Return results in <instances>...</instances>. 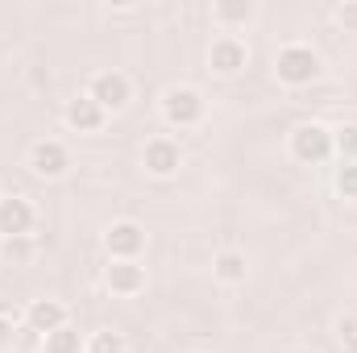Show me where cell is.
I'll return each instance as SVG.
<instances>
[{
	"label": "cell",
	"mask_w": 357,
	"mask_h": 353,
	"mask_svg": "<svg viewBox=\"0 0 357 353\" xmlns=\"http://www.w3.org/2000/svg\"><path fill=\"white\" fill-rule=\"evenodd\" d=\"M320 75H324L320 50H312L307 42H287V46H278V54H274V80H278L282 88H291V91L312 88Z\"/></svg>",
	"instance_id": "6da1fadb"
},
{
	"label": "cell",
	"mask_w": 357,
	"mask_h": 353,
	"mask_svg": "<svg viewBox=\"0 0 357 353\" xmlns=\"http://www.w3.org/2000/svg\"><path fill=\"white\" fill-rule=\"evenodd\" d=\"M158 117H162V125L175 129V133L199 129V125L208 121V100H204V91L191 88V84H175V88H167L158 96Z\"/></svg>",
	"instance_id": "7a4b0ae2"
},
{
	"label": "cell",
	"mask_w": 357,
	"mask_h": 353,
	"mask_svg": "<svg viewBox=\"0 0 357 353\" xmlns=\"http://www.w3.org/2000/svg\"><path fill=\"white\" fill-rule=\"evenodd\" d=\"M287 154H291L299 167H324V163H333V158H337V150H333V129L320 125V121L295 125L291 137H287Z\"/></svg>",
	"instance_id": "3957f363"
},
{
	"label": "cell",
	"mask_w": 357,
	"mask_h": 353,
	"mask_svg": "<svg viewBox=\"0 0 357 353\" xmlns=\"http://www.w3.org/2000/svg\"><path fill=\"white\" fill-rule=\"evenodd\" d=\"M112 117V112H125L129 108V100H133V80L125 75V71H116V67H104V71H91L88 88H84Z\"/></svg>",
	"instance_id": "277c9868"
},
{
	"label": "cell",
	"mask_w": 357,
	"mask_h": 353,
	"mask_svg": "<svg viewBox=\"0 0 357 353\" xmlns=\"http://www.w3.org/2000/svg\"><path fill=\"white\" fill-rule=\"evenodd\" d=\"M250 67V46L241 33H216L208 46V71L216 80H237Z\"/></svg>",
	"instance_id": "5b68a950"
},
{
	"label": "cell",
	"mask_w": 357,
	"mask_h": 353,
	"mask_svg": "<svg viewBox=\"0 0 357 353\" xmlns=\"http://www.w3.org/2000/svg\"><path fill=\"white\" fill-rule=\"evenodd\" d=\"M25 167H29V175H38V179H63L71 171V150L59 137H38L25 150Z\"/></svg>",
	"instance_id": "8992f818"
},
{
	"label": "cell",
	"mask_w": 357,
	"mask_h": 353,
	"mask_svg": "<svg viewBox=\"0 0 357 353\" xmlns=\"http://www.w3.org/2000/svg\"><path fill=\"white\" fill-rule=\"evenodd\" d=\"M104 250H108V262H142L146 229L137 220H112L104 233Z\"/></svg>",
	"instance_id": "52a82bcc"
},
{
	"label": "cell",
	"mask_w": 357,
	"mask_h": 353,
	"mask_svg": "<svg viewBox=\"0 0 357 353\" xmlns=\"http://www.w3.org/2000/svg\"><path fill=\"white\" fill-rule=\"evenodd\" d=\"M63 324H71V308L63 299H46L42 295V299H29L25 312H21V329H29L33 337H50Z\"/></svg>",
	"instance_id": "ba28073f"
},
{
	"label": "cell",
	"mask_w": 357,
	"mask_h": 353,
	"mask_svg": "<svg viewBox=\"0 0 357 353\" xmlns=\"http://www.w3.org/2000/svg\"><path fill=\"white\" fill-rule=\"evenodd\" d=\"M142 167L150 179H175L178 167H183V150L171 133H158L142 146Z\"/></svg>",
	"instance_id": "9c48e42d"
},
{
	"label": "cell",
	"mask_w": 357,
	"mask_h": 353,
	"mask_svg": "<svg viewBox=\"0 0 357 353\" xmlns=\"http://www.w3.org/2000/svg\"><path fill=\"white\" fill-rule=\"evenodd\" d=\"M38 208L29 195H4L0 200V237H33Z\"/></svg>",
	"instance_id": "30bf717a"
},
{
	"label": "cell",
	"mask_w": 357,
	"mask_h": 353,
	"mask_svg": "<svg viewBox=\"0 0 357 353\" xmlns=\"http://www.w3.org/2000/svg\"><path fill=\"white\" fill-rule=\"evenodd\" d=\"M63 121H67V129H71V133H100V129L108 125V112L91 100L88 91H79V96H71V100H67Z\"/></svg>",
	"instance_id": "8fae6325"
},
{
	"label": "cell",
	"mask_w": 357,
	"mask_h": 353,
	"mask_svg": "<svg viewBox=\"0 0 357 353\" xmlns=\"http://www.w3.org/2000/svg\"><path fill=\"white\" fill-rule=\"evenodd\" d=\"M104 287L116 299H133L146 291V266L142 262H108L104 266Z\"/></svg>",
	"instance_id": "7c38bea8"
},
{
	"label": "cell",
	"mask_w": 357,
	"mask_h": 353,
	"mask_svg": "<svg viewBox=\"0 0 357 353\" xmlns=\"http://www.w3.org/2000/svg\"><path fill=\"white\" fill-rule=\"evenodd\" d=\"M258 17L254 0H216L208 8V21L216 25V33H245V25Z\"/></svg>",
	"instance_id": "4fadbf2b"
},
{
	"label": "cell",
	"mask_w": 357,
	"mask_h": 353,
	"mask_svg": "<svg viewBox=\"0 0 357 353\" xmlns=\"http://www.w3.org/2000/svg\"><path fill=\"white\" fill-rule=\"evenodd\" d=\"M245 274H250V262H245L241 250H220V254L212 258V278H216L220 287H241Z\"/></svg>",
	"instance_id": "5bb4252c"
},
{
	"label": "cell",
	"mask_w": 357,
	"mask_h": 353,
	"mask_svg": "<svg viewBox=\"0 0 357 353\" xmlns=\"http://www.w3.org/2000/svg\"><path fill=\"white\" fill-rule=\"evenodd\" d=\"M38 258L33 237H0V266H29Z\"/></svg>",
	"instance_id": "9a60e30c"
},
{
	"label": "cell",
	"mask_w": 357,
	"mask_h": 353,
	"mask_svg": "<svg viewBox=\"0 0 357 353\" xmlns=\"http://www.w3.org/2000/svg\"><path fill=\"white\" fill-rule=\"evenodd\" d=\"M84 341H88V337H79L75 324H63L59 333L42 337V353H84Z\"/></svg>",
	"instance_id": "2e32d148"
},
{
	"label": "cell",
	"mask_w": 357,
	"mask_h": 353,
	"mask_svg": "<svg viewBox=\"0 0 357 353\" xmlns=\"http://www.w3.org/2000/svg\"><path fill=\"white\" fill-rule=\"evenodd\" d=\"M84 353H129V341L116 329H96L88 341H84Z\"/></svg>",
	"instance_id": "e0dca14e"
},
{
	"label": "cell",
	"mask_w": 357,
	"mask_h": 353,
	"mask_svg": "<svg viewBox=\"0 0 357 353\" xmlns=\"http://www.w3.org/2000/svg\"><path fill=\"white\" fill-rule=\"evenodd\" d=\"M333 150L341 163H357V125H341L333 129Z\"/></svg>",
	"instance_id": "ac0fdd59"
},
{
	"label": "cell",
	"mask_w": 357,
	"mask_h": 353,
	"mask_svg": "<svg viewBox=\"0 0 357 353\" xmlns=\"http://www.w3.org/2000/svg\"><path fill=\"white\" fill-rule=\"evenodd\" d=\"M333 187H337V195H341V200L357 204V163H341V167H337V175H333Z\"/></svg>",
	"instance_id": "d6986e66"
},
{
	"label": "cell",
	"mask_w": 357,
	"mask_h": 353,
	"mask_svg": "<svg viewBox=\"0 0 357 353\" xmlns=\"http://www.w3.org/2000/svg\"><path fill=\"white\" fill-rule=\"evenodd\" d=\"M17 337H21V316L0 308V353L13 350V345H17Z\"/></svg>",
	"instance_id": "ffe728a7"
},
{
	"label": "cell",
	"mask_w": 357,
	"mask_h": 353,
	"mask_svg": "<svg viewBox=\"0 0 357 353\" xmlns=\"http://www.w3.org/2000/svg\"><path fill=\"white\" fill-rule=\"evenodd\" d=\"M333 21H337L345 33H357V0H345V4H337V8H333Z\"/></svg>",
	"instance_id": "44dd1931"
},
{
	"label": "cell",
	"mask_w": 357,
	"mask_h": 353,
	"mask_svg": "<svg viewBox=\"0 0 357 353\" xmlns=\"http://www.w3.org/2000/svg\"><path fill=\"white\" fill-rule=\"evenodd\" d=\"M291 353H316V350H291Z\"/></svg>",
	"instance_id": "7402d4cb"
},
{
	"label": "cell",
	"mask_w": 357,
	"mask_h": 353,
	"mask_svg": "<svg viewBox=\"0 0 357 353\" xmlns=\"http://www.w3.org/2000/svg\"><path fill=\"white\" fill-rule=\"evenodd\" d=\"M178 353H204V350H178Z\"/></svg>",
	"instance_id": "603a6c76"
},
{
	"label": "cell",
	"mask_w": 357,
	"mask_h": 353,
	"mask_svg": "<svg viewBox=\"0 0 357 353\" xmlns=\"http://www.w3.org/2000/svg\"><path fill=\"white\" fill-rule=\"evenodd\" d=\"M0 200H4V191H0Z\"/></svg>",
	"instance_id": "cb8c5ba5"
}]
</instances>
